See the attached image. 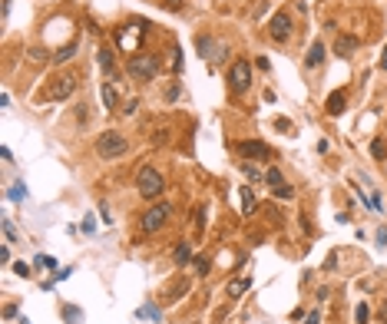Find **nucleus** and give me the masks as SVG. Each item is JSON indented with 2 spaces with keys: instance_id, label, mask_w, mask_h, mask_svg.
Returning a JSON list of instances; mask_svg holds the SVG:
<instances>
[{
  "instance_id": "f257e3e1",
  "label": "nucleus",
  "mask_w": 387,
  "mask_h": 324,
  "mask_svg": "<svg viewBox=\"0 0 387 324\" xmlns=\"http://www.w3.org/2000/svg\"><path fill=\"white\" fill-rule=\"evenodd\" d=\"M136 189H139V195H143L146 202H156L159 195L166 192L163 172H156L152 166H143V169H139V175H136Z\"/></svg>"
},
{
  "instance_id": "f03ea898",
  "label": "nucleus",
  "mask_w": 387,
  "mask_h": 324,
  "mask_svg": "<svg viewBox=\"0 0 387 324\" xmlns=\"http://www.w3.org/2000/svg\"><path fill=\"white\" fill-rule=\"evenodd\" d=\"M129 76L132 80H139V83H149V80H156V73H159V56L156 53H132L129 56Z\"/></svg>"
},
{
  "instance_id": "7ed1b4c3",
  "label": "nucleus",
  "mask_w": 387,
  "mask_h": 324,
  "mask_svg": "<svg viewBox=\"0 0 387 324\" xmlns=\"http://www.w3.org/2000/svg\"><path fill=\"white\" fill-rule=\"evenodd\" d=\"M169 215H172V205H169V202H152V205L143 212V232H146V235L159 232L169 222Z\"/></svg>"
},
{
  "instance_id": "20e7f679",
  "label": "nucleus",
  "mask_w": 387,
  "mask_h": 324,
  "mask_svg": "<svg viewBox=\"0 0 387 324\" xmlns=\"http://www.w3.org/2000/svg\"><path fill=\"white\" fill-rule=\"evenodd\" d=\"M126 149H129V143H126V136H119L116 129L103 132V136L96 139V152H100L103 159H116V156H123Z\"/></svg>"
},
{
  "instance_id": "39448f33",
  "label": "nucleus",
  "mask_w": 387,
  "mask_h": 324,
  "mask_svg": "<svg viewBox=\"0 0 387 324\" xmlns=\"http://www.w3.org/2000/svg\"><path fill=\"white\" fill-rule=\"evenodd\" d=\"M248 86H252V66H248V60H235V63H232V70H229V89L235 96H242Z\"/></svg>"
},
{
  "instance_id": "423d86ee",
  "label": "nucleus",
  "mask_w": 387,
  "mask_h": 324,
  "mask_svg": "<svg viewBox=\"0 0 387 324\" xmlns=\"http://www.w3.org/2000/svg\"><path fill=\"white\" fill-rule=\"evenodd\" d=\"M291 17H288V10H278L275 17H271V24H268V37L275 40V43H288L291 40Z\"/></svg>"
},
{
  "instance_id": "0eeeda50",
  "label": "nucleus",
  "mask_w": 387,
  "mask_h": 324,
  "mask_svg": "<svg viewBox=\"0 0 387 324\" xmlns=\"http://www.w3.org/2000/svg\"><path fill=\"white\" fill-rule=\"evenodd\" d=\"M139 27H146V24H132V27H119L116 30V43L123 53H132L139 47V40L146 37V30H139Z\"/></svg>"
},
{
  "instance_id": "6e6552de",
  "label": "nucleus",
  "mask_w": 387,
  "mask_h": 324,
  "mask_svg": "<svg viewBox=\"0 0 387 324\" xmlns=\"http://www.w3.org/2000/svg\"><path fill=\"white\" fill-rule=\"evenodd\" d=\"M73 89H76V76H60V80H56L43 96H47L50 103H60V100H66V96L73 93Z\"/></svg>"
},
{
  "instance_id": "1a4fd4ad",
  "label": "nucleus",
  "mask_w": 387,
  "mask_h": 324,
  "mask_svg": "<svg viewBox=\"0 0 387 324\" xmlns=\"http://www.w3.org/2000/svg\"><path fill=\"white\" fill-rule=\"evenodd\" d=\"M235 152L242 159H268L271 149L265 143H258V139H252V143H235Z\"/></svg>"
},
{
  "instance_id": "9d476101",
  "label": "nucleus",
  "mask_w": 387,
  "mask_h": 324,
  "mask_svg": "<svg viewBox=\"0 0 387 324\" xmlns=\"http://www.w3.org/2000/svg\"><path fill=\"white\" fill-rule=\"evenodd\" d=\"M321 63H325V43H318V40H314V43L308 47V53H305V66L308 70H318Z\"/></svg>"
},
{
  "instance_id": "9b49d317",
  "label": "nucleus",
  "mask_w": 387,
  "mask_h": 324,
  "mask_svg": "<svg viewBox=\"0 0 387 324\" xmlns=\"http://www.w3.org/2000/svg\"><path fill=\"white\" fill-rule=\"evenodd\" d=\"M357 47H361V40H357V37H351V33H344V37H337L334 53H337V56H351V53L357 50Z\"/></svg>"
},
{
  "instance_id": "f8f14e48",
  "label": "nucleus",
  "mask_w": 387,
  "mask_h": 324,
  "mask_svg": "<svg viewBox=\"0 0 387 324\" xmlns=\"http://www.w3.org/2000/svg\"><path fill=\"white\" fill-rule=\"evenodd\" d=\"M172 262L179 265V268H186V265L192 262V245H189V242H179V245H175V251H172Z\"/></svg>"
},
{
  "instance_id": "ddd939ff",
  "label": "nucleus",
  "mask_w": 387,
  "mask_h": 324,
  "mask_svg": "<svg viewBox=\"0 0 387 324\" xmlns=\"http://www.w3.org/2000/svg\"><path fill=\"white\" fill-rule=\"evenodd\" d=\"M344 103H348V96H344V93H341V89H334V93H331V96H328V103H325V109H328V112H331V116H341V112H344Z\"/></svg>"
},
{
  "instance_id": "4468645a",
  "label": "nucleus",
  "mask_w": 387,
  "mask_h": 324,
  "mask_svg": "<svg viewBox=\"0 0 387 324\" xmlns=\"http://www.w3.org/2000/svg\"><path fill=\"white\" fill-rule=\"evenodd\" d=\"M96 60H100V70H103L106 76H116V63H112V50H109V47H100Z\"/></svg>"
},
{
  "instance_id": "2eb2a0df",
  "label": "nucleus",
  "mask_w": 387,
  "mask_h": 324,
  "mask_svg": "<svg viewBox=\"0 0 387 324\" xmlns=\"http://www.w3.org/2000/svg\"><path fill=\"white\" fill-rule=\"evenodd\" d=\"M238 192H242V215H252L255 212V192H252V186H242Z\"/></svg>"
},
{
  "instance_id": "dca6fc26",
  "label": "nucleus",
  "mask_w": 387,
  "mask_h": 324,
  "mask_svg": "<svg viewBox=\"0 0 387 324\" xmlns=\"http://www.w3.org/2000/svg\"><path fill=\"white\" fill-rule=\"evenodd\" d=\"M100 96H103V106L106 109H116V89H112V83H103Z\"/></svg>"
},
{
  "instance_id": "f3484780",
  "label": "nucleus",
  "mask_w": 387,
  "mask_h": 324,
  "mask_svg": "<svg viewBox=\"0 0 387 324\" xmlns=\"http://www.w3.org/2000/svg\"><path fill=\"white\" fill-rule=\"evenodd\" d=\"M76 50H80V43L73 40V43H66L63 50H56V53H53V60H56V63H66V60H73V56H76Z\"/></svg>"
},
{
  "instance_id": "a211bd4d",
  "label": "nucleus",
  "mask_w": 387,
  "mask_h": 324,
  "mask_svg": "<svg viewBox=\"0 0 387 324\" xmlns=\"http://www.w3.org/2000/svg\"><path fill=\"white\" fill-rule=\"evenodd\" d=\"M271 192H275V199H294V189L288 186V182H281V186H275Z\"/></svg>"
},
{
  "instance_id": "6ab92c4d",
  "label": "nucleus",
  "mask_w": 387,
  "mask_h": 324,
  "mask_svg": "<svg viewBox=\"0 0 387 324\" xmlns=\"http://www.w3.org/2000/svg\"><path fill=\"white\" fill-rule=\"evenodd\" d=\"M281 182H285V179H281V172H278L275 166H271L268 172H265V186H271V189H275V186H281Z\"/></svg>"
},
{
  "instance_id": "aec40b11",
  "label": "nucleus",
  "mask_w": 387,
  "mask_h": 324,
  "mask_svg": "<svg viewBox=\"0 0 387 324\" xmlns=\"http://www.w3.org/2000/svg\"><path fill=\"white\" fill-rule=\"evenodd\" d=\"M10 199H13V202H24V199H27V186H24V182H13Z\"/></svg>"
},
{
  "instance_id": "412c9836",
  "label": "nucleus",
  "mask_w": 387,
  "mask_h": 324,
  "mask_svg": "<svg viewBox=\"0 0 387 324\" xmlns=\"http://www.w3.org/2000/svg\"><path fill=\"white\" fill-rule=\"evenodd\" d=\"M248 285H252L248 278H242V281H232V285H229V294H232V298H238V294H242Z\"/></svg>"
},
{
  "instance_id": "4be33fe9",
  "label": "nucleus",
  "mask_w": 387,
  "mask_h": 324,
  "mask_svg": "<svg viewBox=\"0 0 387 324\" xmlns=\"http://www.w3.org/2000/svg\"><path fill=\"white\" fill-rule=\"evenodd\" d=\"M371 156H374V159H384V156H387L384 139H374V143H371Z\"/></svg>"
},
{
  "instance_id": "5701e85b",
  "label": "nucleus",
  "mask_w": 387,
  "mask_h": 324,
  "mask_svg": "<svg viewBox=\"0 0 387 324\" xmlns=\"http://www.w3.org/2000/svg\"><path fill=\"white\" fill-rule=\"evenodd\" d=\"M169 56H172V60H169L172 73H179V70H182V50H179V47H172V53H169Z\"/></svg>"
},
{
  "instance_id": "b1692460",
  "label": "nucleus",
  "mask_w": 387,
  "mask_h": 324,
  "mask_svg": "<svg viewBox=\"0 0 387 324\" xmlns=\"http://www.w3.org/2000/svg\"><path fill=\"white\" fill-rule=\"evenodd\" d=\"M354 318H357V324H368L371 321V308L368 305H357L354 308Z\"/></svg>"
},
{
  "instance_id": "393cba45",
  "label": "nucleus",
  "mask_w": 387,
  "mask_h": 324,
  "mask_svg": "<svg viewBox=\"0 0 387 324\" xmlns=\"http://www.w3.org/2000/svg\"><path fill=\"white\" fill-rule=\"evenodd\" d=\"M0 228H4L7 242H17V228H13V222H10V218H4V222H0Z\"/></svg>"
},
{
  "instance_id": "a878e982",
  "label": "nucleus",
  "mask_w": 387,
  "mask_h": 324,
  "mask_svg": "<svg viewBox=\"0 0 387 324\" xmlns=\"http://www.w3.org/2000/svg\"><path fill=\"white\" fill-rule=\"evenodd\" d=\"M242 172L248 175V179H265V175H262V169H258V166H252V162H242Z\"/></svg>"
},
{
  "instance_id": "bb28decb",
  "label": "nucleus",
  "mask_w": 387,
  "mask_h": 324,
  "mask_svg": "<svg viewBox=\"0 0 387 324\" xmlns=\"http://www.w3.org/2000/svg\"><path fill=\"white\" fill-rule=\"evenodd\" d=\"M195 43H199V53H202V56L209 60V50H212V37H206V33H202V37L195 40Z\"/></svg>"
},
{
  "instance_id": "cd10ccee",
  "label": "nucleus",
  "mask_w": 387,
  "mask_h": 324,
  "mask_svg": "<svg viewBox=\"0 0 387 324\" xmlns=\"http://www.w3.org/2000/svg\"><path fill=\"white\" fill-rule=\"evenodd\" d=\"M33 265H40V268H56V262L50 255H37V258H33Z\"/></svg>"
},
{
  "instance_id": "c85d7f7f",
  "label": "nucleus",
  "mask_w": 387,
  "mask_h": 324,
  "mask_svg": "<svg viewBox=\"0 0 387 324\" xmlns=\"http://www.w3.org/2000/svg\"><path fill=\"white\" fill-rule=\"evenodd\" d=\"M136 106H139V100H126L119 112H123V116H132V112H136Z\"/></svg>"
},
{
  "instance_id": "c756f323",
  "label": "nucleus",
  "mask_w": 387,
  "mask_h": 324,
  "mask_svg": "<svg viewBox=\"0 0 387 324\" xmlns=\"http://www.w3.org/2000/svg\"><path fill=\"white\" fill-rule=\"evenodd\" d=\"M192 265H195V271H199V274H209V258H202V255H199Z\"/></svg>"
},
{
  "instance_id": "7c9ffc66",
  "label": "nucleus",
  "mask_w": 387,
  "mask_h": 324,
  "mask_svg": "<svg viewBox=\"0 0 387 324\" xmlns=\"http://www.w3.org/2000/svg\"><path fill=\"white\" fill-rule=\"evenodd\" d=\"M30 60H33V63H43V60H47V53L40 50V47H33V50H30Z\"/></svg>"
},
{
  "instance_id": "2f4dec72",
  "label": "nucleus",
  "mask_w": 387,
  "mask_h": 324,
  "mask_svg": "<svg viewBox=\"0 0 387 324\" xmlns=\"http://www.w3.org/2000/svg\"><path fill=\"white\" fill-rule=\"evenodd\" d=\"M182 4H186V0H163L166 10H182Z\"/></svg>"
},
{
  "instance_id": "473e14b6",
  "label": "nucleus",
  "mask_w": 387,
  "mask_h": 324,
  "mask_svg": "<svg viewBox=\"0 0 387 324\" xmlns=\"http://www.w3.org/2000/svg\"><path fill=\"white\" fill-rule=\"evenodd\" d=\"M305 324H321V311H308L305 314Z\"/></svg>"
},
{
  "instance_id": "72a5a7b5",
  "label": "nucleus",
  "mask_w": 387,
  "mask_h": 324,
  "mask_svg": "<svg viewBox=\"0 0 387 324\" xmlns=\"http://www.w3.org/2000/svg\"><path fill=\"white\" fill-rule=\"evenodd\" d=\"M13 271H17L20 278H30V265H24V262H20V265H17V268H13Z\"/></svg>"
},
{
  "instance_id": "f704fd0d",
  "label": "nucleus",
  "mask_w": 387,
  "mask_h": 324,
  "mask_svg": "<svg viewBox=\"0 0 387 324\" xmlns=\"http://www.w3.org/2000/svg\"><path fill=\"white\" fill-rule=\"evenodd\" d=\"M70 318V324H80V311H73V308H66V311H63Z\"/></svg>"
},
{
  "instance_id": "c9c22d12",
  "label": "nucleus",
  "mask_w": 387,
  "mask_h": 324,
  "mask_svg": "<svg viewBox=\"0 0 387 324\" xmlns=\"http://www.w3.org/2000/svg\"><path fill=\"white\" fill-rule=\"evenodd\" d=\"M175 96H179V83H172V86L166 89V100H175Z\"/></svg>"
},
{
  "instance_id": "e433bc0d",
  "label": "nucleus",
  "mask_w": 387,
  "mask_h": 324,
  "mask_svg": "<svg viewBox=\"0 0 387 324\" xmlns=\"http://www.w3.org/2000/svg\"><path fill=\"white\" fill-rule=\"evenodd\" d=\"M255 66H258V70H268V66H271V63H268V56H258V60H255Z\"/></svg>"
},
{
  "instance_id": "4c0bfd02",
  "label": "nucleus",
  "mask_w": 387,
  "mask_h": 324,
  "mask_svg": "<svg viewBox=\"0 0 387 324\" xmlns=\"http://www.w3.org/2000/svg\"><path fill=\"white\" fill-rule=\"evenodd\" d=\"M7 262H10V248L4 245V248H0V265H7Z\"/></svg>"
},
{
  "instance_id": "58836bf2",
  "label": "nucleus",
  "mask_w": 387,
  "mask_h": 324,
  "mask_svg": "<svg viewBox=\"0 0 387 324\" xmlns=\"http://www.w3.org/2000/svg\"><path fill=\"white\" fill-rule=\"evenodd\" d=\"M4 318H17V305H7L4 308Z\"/></svg>"
},
{
  "instance_id": "ea45409f",
  "label": "nucleus",
  "mask_w": 387,
  "mask_h": 324,
  "mask_svg": "<svg viewBox=\"0 0 387 324\" xmlns=\"http://www.w3.org/2000/svg\"><path fill=\"white\" fill-rule=\"evenodd\" d=\"M381 70H387V47H384V53H381Z\"/></svg>"
}]
</instances>
